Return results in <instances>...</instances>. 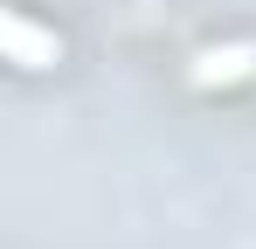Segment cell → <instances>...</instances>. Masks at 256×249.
<instances>
[{"instance_id": "obj_1", "label": "cell", "mask_w": 256, "mask_h": 249, "mask_svg": "<svg viewBox=\"0 0 256 249\" xmlns=\"http://www.w3.org/2000/svg\"><path fill=\"white\" fill-rule=\"evenodd\" d=\"M7 42H14V62H28V70H42V62H56V42H42L21 14H7Z\"/></svg>"}]
</instances>
